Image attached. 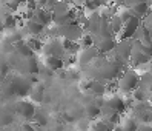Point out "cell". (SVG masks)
Returning a JSON list of instances; mask_svg holds the SVG:
<instances>
[{
    "instance_id": "obj_5",
    "label": "cell",
    "mask_w": 152,
    "mask_h": 131,
    "mask_svg": "<svg viewBox=\"0 0 152 131\" xmlns=\"http://www.w3.org/2000/svg\"><path fill=\"white\" fill-rule=\"evenodd\" d=\"M43 54H45V57L63 59L66 56V52L63 48V43H61V39H48L43 46Z\"/></svg>"
},
{
    "instance_id": "obj_23",
    "label": "cell",
    "mask_w": 152,
    "mask_h": 131,
    "mask_svg": "<svg viewBox=\"0 0 152 131\" xmlns=\"http://www.w3.org/2000/svg\"><path fill=\"white\" fill-rule=\"evenodd\" d=\"M22 131H37L35 130V127L32 124H29V122H26V124L22 125Z\"/></svg>"
},
{
    "instance_id": "obj_3",
    "label": "cell",
    "mask_w": 152,
    "mask_h": 131,
    "mask_svg": "<svg viewBox=\"0 0 152 131\" xmlns=\"http://www.w3.org/2000/svg\"><path fill=\"white\" fill-rule=\"evenodd\" d=\"M57 32H58L60 39H65V40H69V42H80L85 36L83 26L77 20L69 23V25H65V26H57Z\"/></svg>"
},
{
    "instance_id": "obj_11",
    "label": "cell",
    "mask_w": 152,
    "mask_h": 131,
    "mask_svg": "<svg viewBox=\"0 0 152 131\" xmlns=\"http://www.w3.org/2000/svg\"><path fill=\"white\" fill-rule=\"evenodd\" d=\"M114 131H138V122L132 116H124L123 114L120 124L115 127Z\"/></svg>"
},
{
    "instance_id": "obj_2",
    "label": "cell",
    "mask_w": 152,
    "mask_h": 131,
    "mask_svg": "<svg viewBox=\"0 0 152 131\" xmlns=\"http://www.w3.org/2000/svg\"><path fill=\"white\" fill-rule=\"evenodd\" d=\"M140 83V73L134 68H126L117 79V88L123 94H132L138 88Z\"/></svg>"
},
{
    "instance_id": "obj_1",
    "label": "cell",
    "mask_w": 152,
    "mask_h": 131,
    "mask_svg": "<svg viewBox=\"0 0 152 131\" xmlns=\"http://www.w3.org/2000/svg\"><path fill=\"white\" fill-rule=\"evenodd\" d=\"M37 83L35 76H26V74H15L11 77L10 83H8V91L15 97H29V93L32 90V86Z\"/></svg>"
},
{
    "instance_id": "obj_15",
    "label": "cell",
    "mask_w": 152,
    "mask_h": 131,
    "mask_svg": "<svg viewBox=\"0 0 152 131\" xmlns=\"http://www.w3.org/2000/svg\"><path fill=\"white\" fill-rule=\"evenodd\" d=\"M14 49H15V54H19L20 57H34V51L29 46V43H28L26 39L19 42V43H15Z\"/></svg>"
},
{
    "instance_id": "obj_19",
    "label": "cell",
    "mask_w": 152,
    "mask_h": 131,
    "mask_svg": "<svg viewBox=\"0 0 152 131\" xmlns=\"http://www.w3.org/2000/svg\"><path fill=\"white\" fill-rule=\"evenodd\" d=\"M109 29H111V32L114 34L115 37H118V34L121 32V29H123V22L120 20V17L115 14V15H112L111 19H109Z\"/></svg>"
},
{
    "instance_id": "obj_18",
    "label": "cell",
    "mask_w": 152,
    "mask_h": 131,
    "mask_svg": "<svg viewBox=\"0 0 152 131\" xmlns=\"http://www.w3.org/2000/svg\"><path fill=\"white\" fill-rule=\"evenodd\" d=\"M115 125H112L111 122H108L106 119H98L91 124V130L89 131H114Z\"/></svg>"
},
{
    "instance_id": "obj_6",
    "label": "cell",
    "mask_w": 152,
    "mask_h": 131,
    "mask_svg": "<svg viewBox=\"0 0 152 131\" xmlns=\"http://www.w3.org/2000/svg\"><path fill=\"white\" fill-rule=\"evenodd\" d=\"M98 51L95 46H89V48H82L80 52L77 54V63L80 65L82 69H86L88 66H91L95 60L98 59Z\"/></svg>"
},
{
    "instance_id": "obj_24",
    "label": "cell",
    "mask_w": 152,
    "mask_h": 131,
    "mask_svg": "<svg viewBox=\"0 0 152 131\" xmlns=\"http://www.w3.org/2000/svg\"><path fill=\"white\" fill-rule=\"evenodd\" d=\"M5 31V22H3V17L0 15V32Z\"/></svg>"
},
{
    "instance_id": "obj_17",
    "label": "cell",
    "mask_w": 152,
    "mask_h": 131,
    "mask_svg": "<svg viewBox=\"0 0 152 131\" xmlns=\"http://www.w3.org/2000/svg\"><path fill=\"white\" fill-rule=\"evenodd\" d=\"M138 88L146 91L148 94L152 93V73H140V83H138Z\"/></svg>"
},
{
    "instance_id": "obj_7",
    "label": "cell",
    "mask_w": 152,
    "mask_h": 131,
    "mask_svg": "<svg viewBox=\"0 0 152 131\" xmlns=\"http://www.w3.org/2000/svg\"><path fill=\"white\" fill-rule=\"evenodd\" d=\"M15 111H17V114H19L23 120L26 122H31L35 116V105L31 102V100H26V99H20V100H17L15 103Z\"/></svg>"
},
{
    "instance_id": "obj_8",
    "label": "cell",
    "mask_w": 152,
    "mask_h": 131,
    "mask_svg": "<svg viewBox=\"0 0 152 131\" xmlns=\"http://www.w3.org/2000/svg\"><path fill=\"white\" fill-rule=\"evenodd\" d=\"M140 26H141V20L137 19V17H132L129 22H126L123 25V29L118 34L117 39L118 40H131L132 37H135V34L140 29Z\"/></svg>"
},
{
    "instance_id": "obj_4",
    "label": "cell",
    "mask_w": 152,
    "mask_h": 131,
    "mask_svg": "<svg viewBox=\"0 0 152 131\" xmlns=\"http://www.w3.org/2000/svg\"><path fill=\"white\" fill-rule=\"evenodd\" d=\"M131 54H132V40H117V45L109 54V57L118 60L121 63H126L129 62Z\"/></svg>"
},
{
    "instance_id": "obj_16",
    "label": "cell",
    "mask_w": 152,
    "mask_h": 131,
    "mask_svg": "<svg viewBox=\"0 0 152 131\" xmlns=\"http://www.w3.org/2000/svg\"><path fill=\"white\" fill-rule=\"evenodd\" d=\"M88 93H91L92 97H104L106 94V82L102 80H92L91 82V88H89Z\"/></svg>"
},
{
    "instance_id": "obj_13",
    "label": "cell",
    "mask_w": 152,
    "mask_h": 131,
    "mask_svg": "<svg viewBox=\"0 0 152 131\" xmlns=\"http://www.w3.org/2000/svg\"><path fill=\"white\" fill-rule=\"evenodd\" d=\"M85 114H86L88 120H94L95 122V120H98L102 117V108L95 103V100H92V102H89L85 107Z\"/></svg>"
},
{
    "instance_id": "obj_22",
    "label": "cell",
    "mask_w": 152,
    "mask_h": 131,
    "mask_svg": "<svg viewBox=\"0 0 152 131\" xmlns=\"http://www.w3.org/2000/svg\"><path fill=\"white\" fill-rule=\"evenodd\" d=\"M138 131H152V124H138Z\"/></svg>"
},
{
    "instance_id": "obj_9",
    "label": "cell",
    "mask_w": 152,
    "mask_h": 131,
    "mask_svg": "<svg viewBox=\"0 0 152 131\" xmlns=\"http://www.w3.org/2000/svg\"><path fill=\"white\" fill-rule=\"evenodd\" d=\"M45 26L43 25H40L37 20H28V22H25L23 23V26H22V31H23V34H25V37L26 36H31V37H40L42 34L45 32Z\"/></svg>"
},
{
    "instance_id": "obj_21",
    "label": "cell",
    "mask_w": 152,
    "mask_h": 131,
    "mask_svg": "<svg viewBox=\"0 0 152 131\" xmlns=\"http://www.w3.org/2000/svg\"><path fill=\"white\" fill-rule=\"evenodd\" d=\"M32 120H34L37 125L45 127V125L48 124V116L45 114V113H42V111H40V113H39V111H35V116H34V119H32Z\"/></svg>"
},
{
    "instance_id": "obj_20",
    "label": "cell",
    "mask_w": 152,
    "mask_h": 131,
    "mask_svg": "<svg viewBox=\"0 0 152 131\" xmlns=\"http://www.w3.org/2000/svg\"><path fill=\"white\" fill-rule=\"evenodd\" d=\"M28 43L32 48L34 54L35 52H43V46H45V40L42 37H28Z\"/></svg>"
},
{
    "instance_id": "obj_12",
    "label": "cell",
    "mask_w": 152,
    "mask_h": 131,
    "mask_svg": "<svg viewBox=\"0 0 152 131\" xmlns=\"http://www.w3.org/2000/svg\"><path fill=\"white\" fill-rule=\"evenodd\" d=\"M45 93H46V90H45V85L37 82L34 86H32V90L29 93V100L32 103H42L45 100Z\"/></svg>"
},
{
    "instance_id": "obj_14",
    "label": "cell",
    "mask_w": 152,
    "mask_h": 131,
    "mask_svg": "<svg viewBox=\"0 0 152 131\" xmlns=\"http://www.w3.org/2000/svg\"><path fill=\"white\" fill-rule=\"evenodd\" d=\"M45 68L49 69L52 73H57V71H61L65 66L63 63V59H58V57H45V62H43Z\"/></svg>"
},
{
    "instance_id": "obj_10",
    "label": "cell",
    "mask_w": 152,
    "mask_h": 131,
    "mask_svg": "<svg viewBox=\"0 0 152 131\" xmlns=\"http://www.w3.org/2000/svg\"><path fill=\"white\" fill-rule=\"evenodd\" d=\"M124 6L129 8L132 15L140 19V20H145L146 15L149 14V11L152 10L151 3H148V2H138V3H131V5H124Z\"/></svg>"
}]
</instances>
